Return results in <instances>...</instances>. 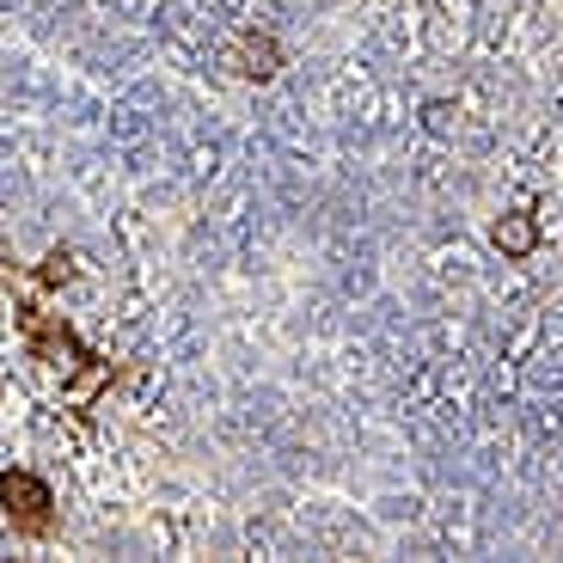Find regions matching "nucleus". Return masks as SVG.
I'll return each instance as SVG.
<instances>
[{
  "instance_id": "obj_1",
  "label": "nucleus",
  "mask_w": 563,
  "mask_h": 563,
  "mask_svg": "<svg viewBox=\"0 0 563 563\" xmlns=\"http://www.w3.org/2000/svg\"><path fill=\"white\" fill-rule=\"evenodd\" d=\"M0 508H7V527L19 539H49L56 533V496L37 472H0Z\"/></svg>"
},
{
  "instance_id": "obj_2",
  "label": "nucleus",
  "mask_w": 563,
  "mask_h": 563,
  "mask_svg": "<svg viewBox=\"0 0 563 563\" xmlns=\"http://www.w3.org/2000/svg\"><path fill=\"white\" fill-rule=\"evenodd\" d=\"M19 331H25L31 355H37L43 367H56L62 380H68L74 367L86 362L80 338H74V324L62 319V312H43V307H19Z\"/></svg>"
},
{
  "instance_id": "obj_3",
  "label": "nucleus",
  "mask_w": 563,
  "mask_h": 563,
  "mask_svg": "<svg viewBox=\"0 0 563 563\" xmlns=\"http://www.w3.org/2000/svg\"><path fill=\"white\" fill-rule=\"evenodd\" d=\"M227 68L240 74V80H269V74L282 68L276 37H264V31H245V37H233V49H227Z\"/></svg>"
},
{
  "instance_id": "obj_4",
  "label": "nucleus",
  "mask_w": 563,
  "mask_h": 563,
  "mask_svg": "<svg viewBox=\"0 0 563 563\" xmlns=\"http://www.w3.org/2000/svg\"><path fill=\"white\" fill-rule=\"evenodd\" d=\"M490 245H496L503 257H533V252H539V214H533V209L503 214V221L490 227Z\"/></svg>"
},
{
  "instance_id": "obj_5",
  "label": "nucleus",
  "mask_w": 563,
  "mask_h": 563,
  "mask_svg": "<svg viewBox=\"0 0 563 563\" xmlns=\"http://www.w3.org/2000/svg\"><path fill=\"white\" fill-rule=\"evenodd\" d=\"M104 386H111V362H104V355H86V362L68 374V405L74 410H92V398H99Z\"/></svg>"
},
{
  "instance_id": "obj_6",
  "label": "nucleus",
  "mask_w": 563,
  "mask_h": 563,
  "mask_svg": "<svg viewBox=\"0 0 563 563\" xmlns=\"http://www.w3.org/2000/svg\"><path fill=\"white\" fill-rule=\"evenodd\" d=\"M31 282H37L43 295H49V288H68V282H74V252H62V245H56V252L31 269Z\"/></svg>"
}]
</instances>
